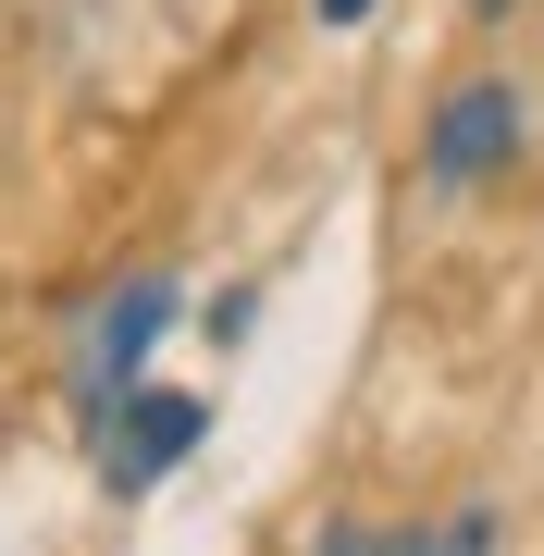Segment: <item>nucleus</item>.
<instances>
[{
	"mask_svg": "<svg viewBox=\"0 0 544 556\" xmlns=\"http://www.w3.org/2000/svg\"><path fill=\"white\" fill-rule=\"evenodd\" d=\"M507 149H520V87H458V100L433 112V149H421V174H433V186H483Z\"/></svg>",
	"mask_w": 544,
	"mask_h": 556,
	"instance_id": "nucleus-1",
	"label": "nucleus"
},
{
	"mask_svg": "<svg viewBox=\"0 0 544 556\" xmlns=\"http://www.w3.org/2000/svg\"><path fill=\"white\" fill-rule=\"evenodd\" d=\"M199 433H211V408H199V396H124V433H112V482H124V495H137V482H162V470H174V457L199 445Z\"/></svg>",
	"mask_w": 544,
	"mask_h": 556,
	"instance_id": "nucleus-2",
	"label": "nucleus"
},
{
	"mask_svg": "<svg viewBox=\"0 0 544 556\" xmlns=\"http://www.w3.org/2000/svg\"><path fill=\"white\" fill-rule=\"evenodd\" d=\"M322 556H495V519H483V507H458L445 532H359V519H334Z\"/></svg>",
	"mask_w": 544,
	"mask_h": 556,
	"instance_id": "nucleus-3",
	"label": "nucleus"
},
{
	"mask_svg": "<svg viewBox=\"0 0 544 556\" xmlns=\"http://www.w3.org/2000/svg\"><path fill=\"white\" fill-rule=\"evenodd\" d=\"M162 321H174V285H162V273H137V285H124V298L100 309V371L124 383V371L149 358V334H162Z\"/></svg>",
	"mask_w": 544,
	"mask_h": 556,
	"instance_id": "nucleus-4",
	"label": "nucleus"
},
{
	"mask_svg": "<svg viewBox=\"0 0 544 556\" xmlns=\"http://www.w3.org/2000/svg\"><path fill=\"white\" fill-rule=\"evenodd\" d=\"M359 13H371V0H322V25H359Z\"/></svg>",
	"mask_w": 544,
	"mask_h": 556,
	"instance_id": "nucleus-5",
	"label": "nucleus"
},
{
	"mask_svg": "<svg viewBox=\"0 0 544 556\" xmlns=\"http://www.w3.org/2000/svg\"><path fill=\"white\" fill-rule=\"evenodd\" d=\"M470 13H483V25H495V13H507V0H470Z\"/></svg>",
	"mask_w": 544,
	"mask_h": 556,
	"instance_id": "nucleus-6",
	"label": "nucleus"
}]
</instances>
